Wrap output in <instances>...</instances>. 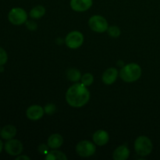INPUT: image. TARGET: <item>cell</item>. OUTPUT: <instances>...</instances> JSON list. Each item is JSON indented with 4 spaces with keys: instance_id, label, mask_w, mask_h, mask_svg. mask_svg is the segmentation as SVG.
<instances>
[{
    "instance_id": "7a4b0ae2",
    "label": "cell",
    "mask_w": 160,
    "mask_h": 160,
    "mask_svg": "<svg viewBox=\"0 0 160 160\" xmlns=\"http://www.w3.org/2000/svg\"><path fill=\"white\" fill-rule=\"evenodd\" d=\"M142 76V68L137 63H129L125 65L120 71V77L123 81L128 83L134 82Z\"/></svg>"
},
{
    "instance_id": "d6986e66",
    "label": "cell",
    "mask_w": 160,
    "mask_h": 160,
    "mask_svg": "<svg viewBox=\"0 0 160 160\" xmlns=\"http://www.w3.org/2000/svg\"><path fill=\"white\" fill-rule=\"evenodd\" d=\"M81 83L85 86H90L94 81V77L92 73H84L81 78Z\"/></svg>"
},
{
    "instance_id": "5bb4252c",
    "label": "cell",
    "mask_w": 160,
    "mask_h": 160,
    "mask_svg": "<svg viewBox=\"0 0 160 160\" xmlns=\"http://www.w3.org/2000/svg\"><path fill=\"white\" fill-rule=\"evenodd\" d=\"M17 134V128L12 125H6L2 129L0 136L4 140H9L13 138Z\"/></svg>"
},
{
    "instance_id": "d4e9b609",
    "label": "cell",
    "mask_w": 160,
    "mask_h": 160,
    "mask_svg": "<svg viewBox=\"0 0 160 160\" xmlns=\"http://www.w3.org/2000/svg\"><path fill=\"white\" fill-rule=\"evenodd\" d=\"M21 159L29 160L30 158L28 157V156H18V157L16 158V160H21Z\"/></svg>"
},
{
    "instance_id": "4316f807",
    "label": "cell",
    "mask_w": 160,
    "mask_h": 160,
    "mask_svg": "<svg viewBox=\"0 0 160 160\" xmlns=\"http://www.w3.org/2000/svg\"><path fill=\"white\" fill-rule=\"evenodd\" d=\"M3 71H4V68H3L2 66H0V73H2Z\"/></svg>"
},
{
    "instance_id": "2e32d148",
    "label": "cell",
    "mask_w": 160,
    "mask_h": 160,
    "mask_svg": "<svg viewBox=\"0 0 160 160\" xmlns=\"http://www.w3.org/2000/svg\"><path fill=\"white\" fill-rule=\"evenodd\" d=\"M46 160H67V157L63 152L58 150H52L51 152H48V154L45 156Z\"/></svg>"
},
{
    "instance_id": "9a60e30c",
    "label": "cell",
    "mask_w": 160,
    "mask_h": 160,
    "mask_svg": "<svg viewBox=\"0 0 160 160\" xmlns=\"http://www.w3.org/2000/svg\"><path fill=\"white\" fill-rule=\"evenodd\" d=\"M62 143H63V138L59 134H52L48 139V146L52 149L59 148Z\"/></svg>"
},
{
    "instance_id": "cb8c5ba5",
    "label": "cell",
    "mask_w": 160,
    "mask_h": 160,
    "mask_svg": "<svg viewBox=\"0 0 160 160\" xmlns=\"http://www.w3.org/2000/svg\"><path fill=\"white\" fill-rule=\"evenodd\" d=\"M48 146H46L45 145H41L40 146L38 147V151L40 152V153H42V154H48Z\"/></svg>"
},
{
    "instance_id": "52a82bcc",
    "label": "cell",
    "mask_w": 160,
    "mask_h": 160,
    "mask_svg": "<svg viewBox=\"0 0 160 160\" xmlns=\"http://www.w3.org/2000/svg\"><path fill=\"white\" fill-rule=\"evenodd\" d=\"M84 42V36L79 31H72L69 33L65 39L66 45L70 48H78Z\"/></svg>"
},
{
    "instance_id": "7c38bea8",
    "label": "cell",
    "mask_w": 160,
    "mask_h": 160,
    "mask_svg": "<svg viewBox=\"0 0 160 160\" xmlns=\"http://www.w3.org/2000/svg\"><path fill=\"white\" fill-rule=\"evenodd\" d=\"M118 76V71L116 68H109L103 73L102 74V81L106 84H112L117 80Z\"/></svg>"
},
{
    "instance_id": "ac0fdd59",
    "label": "cell",
    "mask_w": 160,
    "mask_h": 160,
    "mask_svg": "<svg viewBox=\"0 0 160 160\" xmlns=\"http://www.w3.org/2000/svg\"><path fill=\"white\" fill-rule=\"evenodd\" d=\"M67 78L70 81H73V82H77L79 80H81V72L79 70H76V69H70L67 71Z\"/></svg>"
},
{
    "instance_id": "9c48e42d",
    "label": "cell",
    "mask_w": 160,
    "mask_h": 160,
    "mask_svg": "<svg viewBox=\"0 0 160 160\" xmlns=\"http://www.w3.org/2000/svg\"><path fill=\"white\" fill-rule=\"evenodd\" d=\"M92 0H70L72 9L77 12H84L90 9L92 6Z\"/></svg>"
},
{
    "instance_id": "44dd1931",
    "label": "cell",
    "mask_w": 160,
    "mask_h": 160,
    "mask_svg": "<svg viewBox=\"0 0 160 160\" xmlns=\"http://www.w3.org/2000/svg\"><path fill=\"white\" fill-rule=\"evenodd\" d=\"M8 60V56L5 49L0 47V66H3Z\"/></svg>"
},
{
    "instance_id": "4fadbf2b",
    "label": "cell",
    "mask_w": 160,
    "mask_h": 160,
    "mask_svg": "<svg viewBox=\"0 0 160 160\" xmlns=\"http://www.w3.org/2000/svg\"><path fill=\"white\" fill-rule=\"evenodd\" d=\"M130 156L129 148L126 145H120L114 151L112 157L115 160H126Z\"/></svg>"
},
{
    "instance_id": "e0dca14e",
    "label": "cell",
    "mask_w": 160,
    "mask_h": 160,
    "mask_svg": "<svg viewBox=\"0 0 160 160\" xmlns=\"http://www.w3.org/2000/svg\"><path fill=\"white\" fill-rule=\"evenodd\" d=\"M45 13V9L42 6H37L30 11V16L34 19H39Z\"/></svg>"
},
{
    "instance_id": "5b68a950",
    "label": "cell",
    "mask_w": 160,
    "mask_h": 160,
    "mask_svg": "<svg viewBox=\"0 0 160 160\" xmlns=\"http://www.w3.org/2000/svg\"><path fill=\"white\" fill-rule=\"evenodd\" d=\"M89 27L92 31L98 33H103L109 28L107 20L102 16L95 15L89 19Z\"/></svg>"
},
{
    "instance_id": "8992f818",
    "label": "cell",
    "mask_w": 160,
    "mask_h": 160,
    "mask_svg": "<svg viewBox=\"0 0 160 160\" xmlns=\"http://www.w3.org/2000/svg\"><path fill=\"white\" fill-rule=\"evenodd\" d=\"M96 147L89 141H81L77 145L76 152L78 156L81 157H89L95 154Z\"/></svg>"
},
{
    "instance_id": "8fae6325",
    "label": "cell",
    "mask_w": 160,
    "mask_h": 160,
    "mask_svg": "<svg viewBox=\"0 0 160 160\" xmlns=\"http://www.w3.org/2000/svg\"><path fill=\"white\" fill-rule=\"evenodd\" d=\"M92 138L95 144L99 146H102L108 143L109 140V134L104 130H98L94 133Z\"/></svg>"
},
{
    "instance_id": "3957f363",
    "label": "cell",
    "mask_w": 160,
    "mask_h": 160,
    "mask_svg": "<svg viewBox=\"0 0 160 160\" xmlns=\"http://www.w3.org/2000/svg\"><path fill=\"white\" fill-rule=\"evenodd\" d=\"M153 145L152 141L146 136H139L134 142V149L138 156H147L152 152Z\"/></svg>"
},
{
    "instance_id": "484cf974",
    "label": "cell",
    "mask_w": 160,
    "mask_h": 160,
    "mask_svg": "<svg viewBox=\"0 0 160 160\" xmlns=\"http://www.w3.org/2000/svg\"><path fill=\"white\" fill-rule=\"evenodd\" d=\"M2 148H3V144H2V142L1 141V139H0V153H1L2 151Z\"/></svg>"
},
{
    "instance_id": "ffe728a7",
    "label": "cell",
    "mask_w": 160,
    "mask_h": 160,
    "mask_svg": "<svg viewBox=\"0 0 160 160\" xmlns=\"http://www.w3.org/2000/svg\"><path fill=\"white\" fill-rule=\"evenodd\" d=\"M108 31V34L111 36V37H114V38H117L119 37L120 34V31L119 29V28L116 26H112L110 27V28H108L107 30Z\"/></svg>"
},
{
    "instance_id": "30bf717a",
    "label": "cell",
    "mask_w": 160,
    "mask_h": 160,
    "mask_svg": "<svg viewBox=\"0 0 160 160\" xmlns=\"http://www.w3.org/2000/svg\"><path fill=\"white\" fill-rule=\"evenodd\" d=\"M44 110L45 109H43L42 106L38 105H33L27 109V117L29 120H40L43 117Z\"/></svg>"
},
{
    "instance_id": "83f0119b",
    "label": "cell",
    "mask_w": 160,
    "mask_h": 160,
    "mask_svg": "<svg viewBox=\"0 0 160 160\" xmlns=\"http://www.w3.org/2000/svg\"><path fill=\"white\" fill-rule=\"evenodd\" d=\"M1 131H2V129H1V128H0V134H1Z\"/></svg>"
},
{
    "instance_id": "ba28073f",
    "label": "cell",
    "mask_w": 160,
    "mask_h": 160,
    "mask_svg": "<svg viewBox=\"0 0 160 160\" xmlns=\"http://www.w3.org/2000/svg\"><path fill=\"white\" fill-rule=\"evenodd\" d=\"M4 148L10 156H19L23 152V145L19 140L12 138L7 140L4 145Z\"/></svg>"
},
{
    "instance_id": "6da1fadb",
    "label": "cell",
    "mask_w": 160,
    "mask_h": 160,
    "mask_svg": "<svg viewBox=\"0 0 160 160\" xmlns=\"http://www.w3.org/2000/svg\"><path fill=\"white\" fill-rule=\"evenodd\" d=\"M90 98V93L87 86L77 83L70 86L66 93V100L70 106L80 108L87 104Z\"/></svg>"
},
{
    "instance_id": "277c9868",
    "label": "cell",
    "mask_w": 160,
    "mask_h": 160,
    "mask_svg": "<svg viewBox=\"0 0 160 160\" xmlns=\"http://www.w3.org/2000/svg\"><path fill=\"white\" fill-rule=\"evenodd\" d=\"M8 19L12 24L21 25L26 23L28 20V14L22 8H12L8 14Z\"/></svg>"
},
{
    "instance_id": "603a6c76",
    "label": "cell",
    "mask_w": 160,
    "mask_h": 160,
    "mask_svg": "<svg viewBox=\"0 0 160 160\" xmlns=\"http://www.w3.org/2000/svg\"><path fill=\"white\" fill-rule=\"evenodd\" d=\"M27 28L29 30H31V31H34L37 28V24L35 23V22L34 21H28L26 23Z\"/></svg>"
},
{
    "instance_id": "7402d4cb",
    "label": "cell",
    "mask_w": 160,
    "mask_h": 160,
    "mask_svg": "<svg viewBox=\"0 0 160 160\" xmlns=\"http://www.w3.org/2000/svg\"><path fill=\"white\" fill-rule=\"evenodd\" d=\"M45 110L48 114H52L56 111V106L52 104H48L45 106Z\"/></svg>"
}]
</instances>
